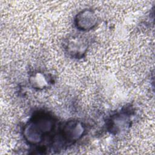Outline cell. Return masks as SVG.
<instances>
[{
  "mask_svg": "<svg viewBox=\"0 0 155 155\" xmlns=\"http://www.w3.org/2000/svg\"><path fill=\"white\" fill-rule=\"evenodd\" d=\"M84 132L82 125L78 122H70L68 123L64 129V136L70 140L79 139Z\"/></svg>",
  "mask_w": 155,
  "mask_h": 155,
  "instance_id": "3957f363",
  "label": "cell"
},
{
  "mask_svg": "<svg viewBox=\"0 0 155 155\" xmlns=\"http://www.w3.org/2000/svg\"><path fill=\"white\" fill-rule=\"evenodd\" d=\"M96 16L91 10L81 12L76 18L77 26L82 30H88L96 25Z\"/></svg>",
  "mask_w": 155,
  "mask_h": 155,
  "instance_id": "7a4b0ae2",
  "label": "cell"
},
{
  "mask_svg": "<svg viewBox=\"0 0 155 155\" xmlns=\"http://www.w3.org/2000/svg\"><path fill=\"white\" fill-rule=\"evenodd\" d=\"M53 123L47 116H39L31 121L25 129L27 140L32 143L39 142L43 134L48 133L52 128Z\"/></svg>",
  "mask_w": 155,
  "mask_h": 155,
  "instance_id": "6da1fadb",
  "label": "cell"
}]
</instances>
